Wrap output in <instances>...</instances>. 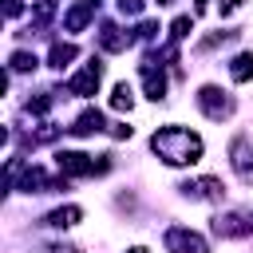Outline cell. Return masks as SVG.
I'll use <instances>...</instances> for the list:
<instances>
[{
	"label": "cell",
	"mask_w": 253,
	"mask_h": 253,
	"mask_svg": "<svg viewBox=\"0 0 253 253\" xmlns=\"http://www.w3.org/2000/svg\"><path fill=\"white\" fill-rule=\"evenodd\" d=\"M150 150L166 162V166H194L202 158V138L186 126H158L150 134Z\"/></svg>",
	"instance_id": "1"
},
{
	"label": "cell",
	"mask_w": 253,
	"mask_h": 253,
	"mask_svg": "<svg viewBox=\"0 0 253 253\" xmlns=\"http://www.w3.org/2000/svg\"><path fill=\"white\" fill-rule=\"evenodd\" d=\"M55 166H59V174H67V178H91V174H107V170H111V154L91 158V154H83V150H59V154H55Z\"/></svg>",
	"instance_id": "2"
},
{
	"label": "cell",
	"mask_w": 253,
	"mask_h": 253,
	"mask_svg": "<svg viewBox=\"0 0 253 253\" xmlns=\"http://www.w3.org/2000/svg\"><path fill=\"white\" fill-rule=\"evenodd\" d=\"M198 107H202V115L213 119V123H221V119L233 115V99H229L221 87H213V83H206V87L198 91Z\"/></svg>",
	"instance_id": "3"
},
{
	"label": "cell",
	"mask_w": 253,
	"mask_h": 253,
	"mask_svg": "<svg viewBox=\"0 0 253 253\" xmlns=\"http://www.w3.org/2000/svg\"><path fill=\"white\" fill-rule=\"evenodd\" d=\"M166 249L170 253H210V241L186 225H170L166 229Z\"/></svg>",
	"instance_id": "4"
},
{
	"label": "cell",
	"mask_w": 253,
	"mask_h": 253,
	"mask_svg": "<svg viewBox=\"0 0 253 253\" xmlns=\"http://www.w3.org/2000/svg\"><path fill=\"white\" fill-rule=\"evenodd\" d=\"M178 190L186 194V198H206V202H221L225 198V186H221V178H186V182H178Z\"/></svg>",
	"instance_id": "5"
},
{
	"label": "cell",
	"mask_w": 253,
	"mask_h": 253,
	"mask_svg": "<svg viewBox=\"0 0 253 253\" xmlns=\"http://www.w3.org/2000/svg\"><path fill=\"white\" fill-rule=\"evenodd\" d=\"M99 79H103V63H99V59H91L83 71H75V75L67 79V91L87 99V95H95V91H99Z\"/></svg>",
	"instance_id": "6"
},
{
	"label": "cell",
	"mask_w": 253,
	"mask_h": 253,
	"mask_svg": "<svg viewBox=\"0 0 253 253\" xmlns=\"http://www.w3.org/2000/svg\"><path fill=\"white\" fill-rule=\"evenodd\" d=\"M213 233H217V237H249V233H253V217H245V213H237V210L217 213V217H213Z\"/></svg>",
	"instance_id": "7"
},
{
	"label": "cell",
	"mask_w": 253,
	"mask_h": 253,
	"mask_svg": "<svg viewBox=\"0 0 253 253\" xmlns=\"http://www.w3.org/2000/svg\"><path fill=\"white\" fill-rule=\"evenodd\" d=\"M142 87H146V99H154V103L166 99V75H162V63L154 55L142 59Z\"/></svg>",
	"instance_id": "8"
},
{
	"label": "cell",
	"mask_w": 253,
	"mask_h": 253,
	"mask_svg": "<svg viewBox=\"0 0 253 253\" xmlns=\"http://www.w3.org/2000/svg\"><path fill=\"white\" fill-rule=\"evenodd\" d=\"M229 162H233V170H237V178L253 186V146H249V138H245V134L229 142Z\"/></svg>",
	"instance_id": "9"
},
{
	"label": "cell",
	"mask_w": 253,
	"mask_h": 253,
	"mask_svg": "<svg viewBox=\"0 0 253 253\" xmlns=\"http://www.w3.org/2000/svg\"><path fill=\"white\" fill-rule=\"evenodd\" d=\"M134 40H138V36L123 32L119 24H103V28H99V47H103L107 55H119V51H126V47H130Z\"/></svg>",
	"instance_id": "10"
},
{
	"label": "cell",
	"mask_w": 253,
	"mask_h": 253,
	"mask_svg": "<svg viewBox=\"0 0 253 253\" xmlns=\"http://www.w3.org/2000/svg\"><path fill=\"white\" fill-rule=\"evenodd\" d=\"M103 126H107V123H103V111H99V107H87V111H79V119H75L67 130L79 134V138H87V134H99Z\"/></svg>",
	"instance_id": "11"
},
{
	"label": "cell",
	"mask_w": 253,
	"mask_h": 253,
	"mask_svg": "<svg viewBox=\"0 0 253 253\" xmlns=\"http://www.w3.org/2000/svg\"><path fill=\"white\" fill-rule=\"evenodd\" d=\"M16 190H24V194H43V190H55V178H47L40 166H28V170L20 174V182H16Z\"/></svg>",
	"instance_id": "12"
},
{
	"label": "cell",
	"mask_w": 253,
	"mask_h": 253,
	"mask_svg": "<svg viewBox=\"0 0 253 253\" xmlns=\"http://www.w3.org/2000/svg\"><path fill=\"white\" fill-rule=\"evenodd\" d=\"M95 8H99V0H79L75 8H67V16H63V28H67V32H83V28L91 24Z\"/></svg>",
	"instance_id": "13"
},
{
	"label": "cell",
	"mask_w": 253,
	"mask_h": 253,
	"mask_svg": "<svg viewBox=\"0 0 253 253\" xmlns=\"http://www.w3.org/2000/svg\"><path fill=\"white\" fill-rule=\"evenodd\" d=\"M83 221V210L79 206H59V210H51L47 217H43V225H51V229H71V225H79Z\"/></svg>",
	"instance_id": "14"
},
{
	"label": "cell",
	"mask_w": 253,
	"mask_h": 253,
	"mask_svg": "<svg viewBox=\"0 0 253 253\" xmlns=\"http://www.w3.org/2000/svg\"><path fill=\"white\" fill-rule=\"evenodd\" d=\"M55 0H36L32 4V32H40V28H47L51 20H55Z\"/></svg>",
	"instance_id": "15"
},
{
	"label": "cell",
	"mask_w": 253,
	"mask_h": 253,
	"mask_svg": "<svg viewBox=\"0 0 253 253\" xmlns=\"http://www.w3.org/2000/svg\"><path fill=\"white\" fill-rule=\"evenodd\" d=\"M229 75H233V83H249V79H253V51L233 55V59H229Z\"/></svg>",
	"instance_id": "16"
},
{
	"label": "cell",
	"mask_w": 253,
	"mask_h": 253,
	"mask_svg": "<svg viewBox=\"0 0 253 253\" xmlns=\"http://www.w3.org/2000/svg\"><path fill=\"white\" fill-rule=\"evenodd\" d=\"M75 55H79V51H75V43H63V40H59V43H51V51H47V63H51L55 71H63V67H67Z\"/></svg>",
	"instance_id": "17"
},
{
	"label": "cell",
	"mask_w": 253,
	"mask_h": 253,
	"mask_svg": "<svg viewBox=\"0 0 253 253\" xmlns=\"http://www.w3.org/2000/svg\"><path fill=\"white\" fill-rule=\"evenodd\" d=\"M134 107V91L126 87V83H115V91H111V111H130Z\"/></svg>",
	"instance_id": "18"
},
{
	"label": "cell",
	"mask_w": 253,
	"mask_h": 253,
	"mask_svg": "<svg viewBox=\"0 0 253 253\" xmlns=\"http://www.w3.org/2000/svg\"><path fill=\"white\" fill-rule=\"evenodd\" d=\"M36 63H40V59H36L32 51H24V47H20V51H12V59H8V71H36Z\"/></svg>",
	"instance_id": "19"
},
{
	"label": "cell",
	"mask_w": 253,
	"mask_h": 253,
	"mask_svg": "<svg viewBox=\"0 0 253 253\" xmlns=\"http://www.w3.org/2000/svg\"><path fill=\"white\" fill-rule=\"evenodd\" d=\"M51 103H55V91H43V95L28 99V103H24V111H28V115H47V111H51Z\"/></svg>",
	"instance_id": "20"
},
{
	"label": "cell",
	"mask_w": 253,
	"mask_h": 253,
	"mask_svg": "<svg viewBox=\"0 0 253 253\" xmlns=\"http://www.w3.org/2000/svg\"><path fill=\"white\" fill-rule=\"evenodd\" d=\"M190 32H194V20H190V16H174V24H170V40L178 43V40H186Z\"/></svg>",
	"instance_id": "21"
},
{
	"label": "cell",
	"mask_w": 253,
	"mask_h": 253,
	"mask_svg": "<svg viewBox=\"0 0 253 253\" xmlns=\"http://www.w3.org/2000/svg\"><path fill=\"white\" fill-rule=\"evenodd\" d=\"M51 138H59V126H51V123H47V126H40L36 134H28L24 142H28V146H40V142H51Z\"/></svg>",
	"instance_id": "22"
},
{
	"label": "cell",
	"mask_w": 253,
	"mask_h": 253,
	"mask_svg": "<svg viewBox=\"0 0 253 253\" xmlns=\"http://www.w3.org/2000/svg\"><path fill=\"white\" fill-rule=\"evenodd\" d=\"M134 36H138V40H146V43H150V40H154V36H158V24H154V20H142V24H138V32H134Z\"/></svg>",
	"instance_id": "23"
},
{
	"label": "cell",
	"mask_w": 253,
	"mask_h": 253,
	"mask_svg": "<svg viewBox=\"0 0 253 253\" xmlns=\"http://www.w3.org/2000/svg\"><path fill=\"white\" fill-rule=\"evenodd\" d=\"M115 4H119L123 16H138V12H142V0H115Z\"/></svg>",
	"instance_id": "24"
},
{
	"label": "cell",
	"mask_w": 253,
	"mask_h": 253,
	"mask_svg": "<svg viewBox=\"0 0 253 253\" xmlns=\"http://www.w3.org/2000/svg\"><path fill=\"white\" fill-rule=\"evenodd\" d=\"M20 12H24V0H4V16L8 20H16Z\"/></svg>",
	"instance_id": "25"
},
{
	"label": "cell",
	"mask_w": 253,
	"mask_h": 253,
	"mask_svg": "<svg viewBox=\"0 0 253 253\" xmlns=\"http://www.w3.org/2000/svg\"><path fill=\"white\" fill-rule=\"evenodd\" d=\"M40 253H79V249H75V245H43Z\"/></svg>",
	"instance_id": "26"
},
{
	"label": "cell",
	"mask_w": 253,
	"mask_h": 253,
	"mask_svg": "<svg viewBox=\"0 0 253 253\" xmlns=\"http://www.w3.org/2000/svg\"><path fill=\"white\" fill-rule=\"evenodd\" d=\"M111 134H115V138H130V126H126V123H115Z\"/></svg>",
	"instance_id": "27"
},
{
	"label": "cell",
	"mask_w": 253,
	"mask_h": 253,
	"mask_svg": "<svg viewBox=\"0 0 253 253\" xmlns=\"http://www.w3.org/2000/svg\"><path fill=\"white\" fill-rule=\"evenodd\" d=\"M126 253H146V249H142V245H130V249H126Z\"/></svg>",
	"instance_id": "28"
},
{
	"label": "cell",
	"mask_w": 253,
	"mask_h": 253,
	"mask_svg": "<svg viewBox=\"0 0 253 253\" xmlns=\"http://www.w3.org/2000/svg\"><path fill=\"white\" fill-rule=\"evenodd\" d=\"M158 4H174V0H158Z\"/></svg>",
	"instance_id": "29"
}]
</instances>
